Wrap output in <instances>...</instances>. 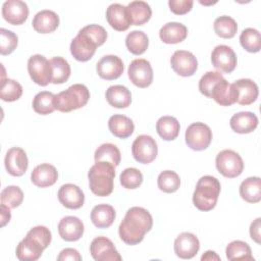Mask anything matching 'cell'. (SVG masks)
Listing matches in <instances>:
<instances>
[{"mask_svg": "<svg viewBox=\"0 0 261 261\" xmlns=\"http://www.w3.org/2000/svg\"><path fill=\"white\" fill-rule=\"evenodd\" d=\"M4 164L10 175L21 176L25 173L29 166L27 153L20 147H12L6 152Z\"/></svg>", "mask_w": 261, "mask_h": 261, "instance_id": "14", "label": "cell"}, {"mask_svg": "<svg viewBox=\"0 0 261 261\" xmlns=\"http://www.w3.org/2000/svg\"><path fill=\"white\" fill-rule=\"evenodd\" d=\"M214 31L217 36L223 39H231L238 31L237 21L227 15H222L214 20Z\"/></svg>", "mask_w": 261, "mask_h": 261, "instance_id": "39", "label": "cell"}, {"mask_svg": "<svg viewBox=\"0 0 261 261\" xmlns=\"http://www.w3.org/2000/svg\"><path fill=\"white\" fill-rule=\"evenodd\" d=\"M1 226H5L6 223L10 221L11 218V213H10V208L5 206L4 204H1Z\"/></svg>", "mask_w": 261, "mask_h": 261, "instance_id": "50", "label": "cell"}, {"mask_svg": "<svg viewBox=\"0 0 261 261\" xmlns=\"http://www.w3.org/2000/svg\"><path fill=\"white\" fill-rule=\"evenodd\" d=\"M106 19L110 27L118 32L126 31L130 23L126 6L119 3H112L106 10Z\"/></svg>", "mask_w": 261, "mask_h": 261, "instance_id": "21", "label": "cell"}, {"mask_svg": "<svg viewBox=\"0 0 261 261\" xmlns=\"http://www.w3.org/2000/svg\"><path fill=\"white\" fill-rule=\"evenodd\" d=\"M238 92L237 103L240 105H250L256 101L259 95L258 86L250 79H241L232 83Z\"/></svg>", "mask_w": 261, "mask_h": 261, "instance_id": "25", "label": "cell"}, {"mask_svg": "<svg viewBox=\"0 0 261 261\" xmlns=\"http://www.w3.org/2000/svg\"><path fill=\"white\" fill-rule=\"evenodd\" d=\"M153 226V218L150 212L143 207L129 208L118 227L120 239L127 245L141 243L145 233L150 231Z\"/></svg>", "mask_w": 261, "mask_h": 261, "instance_id": "1", "label": "cell"}, {"mask_svg": "<svg viewBox=\"0 0 261 261\" xmlns=\"http://www.w3.org/2000/svg\"><path fill=\"white\" fill-rule=\"evenodd\" d=\"M240 43L248 52H259L261 49V35L256 29L247 28L241 33Z\"/></svg>", "mask_w": 261, "mask_h": 261, "instance_id": "40", "label": "cell"}, {"mask_svg": "<svg viewBox=\"0 0 261 261\" xmlns=\"http://www.w3.org/2000/svg\"><path fill=\"white\" fill-rule=\"evenodd\" d=\"M28 71L33 82L39 86L45 87L51 83L52 67L50 60L41 54H35L29 58Z\"/></svg>", "mask_w": 261, "mask_h": 261, "instance_id": "8", "label": "cell"}, {"mask_svg": "<svg viewBox=\"0 0 261 261\" xmlns=\"http://www.w3.org/2000/svg\"><path fill=\"white\" fill-rule=\"evenodd\" d=\"M130 23L134 25H142L146 23L152 16V9L145 1H132L126 6Z\"/></svg>", "mask_w": 261, "mask_h": 261, "instance_id": "31", "label": "cell"}, {"mask_svg": "<svg viewBox=\"0 0 261 261\" xmlns=\"http://www.w3.org/2000/svg\"><path fill=\"white\" fill-rule=\"evenodd\" d=\"M186 143L195 151H202L209 147L212 141V130L203 122H194L186 130Z\"/></svg>", "mask_w": 261, "mask_h": 261, "instance_id": "7", "label": "cell"}, {"mask_svg": "<svg viewBox=\"0 0 261 261\" xmlns=\"http://www.w3.org/2000/svg\"><path fill=\"white\" fill-rule=\"evenodd\" d=\"M157 185L159 190L164 193H174L180 186V178L175 171L164 170L158 175Z\"/></svg>", "mask_w": 261, "mask_h": 261, "instance_id": "42", "label": "cell"}, {"mask_svg": "<svg viewBox=\"0 0 261 261\" xmlns=\"http://www.w3.org/2000/svg\"><path fill=\"white\" fill-rule=\"evenodd\" d=\"M45 247L33 236L27 233L25 238L19 242L16 247V257L20 261H36L38 260Z\"/></svg>", "mask_w": 261, "mask_h": 261, "instance_id": "18", "label": "cell"}, {"mask_svg": "<svg viewBox=\"0 0 261 261\" xmlns=\"http://www.w3.org/2000/svg\"><path fill=\"white\" fill-rule=\"evenodd\" d=\"M231 129L238 134H249L258 125V117L250 111H242L233 114L229 120Z\"/></svg>", "mask_w": 261, "mask_h": 261, "instance_id": "26", "label": "cell"}, {"mask_svg": "<svg viewBox=\"0 0 261 261\" xmlns=\"http://www.w3.org/2000/svg\"><path fill=\"white\" fill-rule=\"evenodd\" d=\"M223 79L219 71H207L199 81V91L204 96L210 98L214 86Z\"/></svg>", "mask_w": 261, "mask_h": 261, "instance_id": "45", "label": "cell"}, {"mask_svg": "<svg viewBox=\"0 0 261 261\" xmlns=\"http://www.w3.org/2000/svg\"><path fill=\"white\" fill-rule=\"evenodd\" d=\"M115 166L109 162L97 161L89 170V186L93 194L106 197L113 191Z\"/></svg>", "mask_w": 261, "mask_h": 261, "instance_id": "3", "label": "cell"}, {"mask_svg": "<svg viewBox=\"0 0 261 261\" xmlns=\"http://www.w3.org/2000/svg\"><path fill=\"white\" fill-rule=\"evenodd\" d=\"M109 105L115 108H126L132 103L130 91L122 85L110 86L105 93Z\"/></svg>", "mask_w": 261, "mask_h": 261, "instance_id": "28", "label": "cell"}, {"mask_svg": "<svg viewBox=\"0 0 261 261\" xmlns=\"http://www.w3.org/2000/svg\"><path fill=\"white\" fill-rule=\"evenodd\" d=\"M2 16L12 25L22 24L29 16L28 4L20 0H7L2 5Z\"/></svg>", "mask_w": 261, "mask_h": 261, "instance_id": "15", "label": "cell"}, {"mask_svg": "<svg viewBox=\"0 0 261 261\" xmlns=\"http://www.w3.org/2000/svg\"><path fill=\"white\" fill-rule=\"evenodd\" d=\"M240 195L248 203H258L261 200V179L259 176H250L242 181Z\"/></svg>", "mask_w": 261, "mask_h": 261, "instance_id": "32", "label": "cell"}, {"mask_svg": "<svg viewBox=\"0 0 261 261\" xmlns=\"http://www.w3.org/2000/svg\"><path fill=\"white\" fill-rule=\"evenodd\" d=\"M107 39L106 30L99 24H89L84 27L70 43V53L77 61L86 62L90 60L96 48L103 45Z\"/></svg>", "mask_w": 261, "mask_h": 261, "instance_id": "2", "label": "cell"}, {"mask_svg": "<svg viewBox=\"0 0 261 261\" xmlns=\"http://www.w3.org/2000/svg\"><path fill=\"white\" fill-rule=\"evenodd\" d=\"M216 168L225 177L233 178L239 176L244 170L242 157L230 149L220 151L216 156Z\"/></svg>", "mask_w": 261, "mask_h": 261, "instance_id": "6", "label": "cell"}, {"mask_svg": "<svg viewBox=\"0 0 261 261\" xmlns=\"http://www.w3.org/2000/svg\"><path fill=\"white\" fill-rule=\"evenodd\" d=\"M130 82L139 88H147L153 82V69L150 62L144 58L134 59L127 68Z\"/></svg>", "mask_w": 261, "mask_h": 261, "instance_id": "10", "label": "cell"}, {"mask_svg": "<svg viewBox=\"0 0 261 261\" xmlns=\"http://www.w3.org/2000/svg\"><path fill=\"white\" fill-rule=\"evenodd\" d=\"M94 158L95 162L105 161L113 164L114 166H118L121 160V154L119 149L114 144L104 143L96 149Z\"/></svg>", "mask_w": 261, "mask_h": 261, "instance_id": "34", "label": "cell"}, {"mask_svg": "<svg viewBox=\"0 0 261 261\" xmlns=\"http://www.w3.org/2000/svg\"><path fill=\"white\" fill-rule=\"evenodd\" d=\"M52 67V84H63L65 83L70 75L71 69L70 65L66 59L60 56H56L50 59Z\"/></svg>", "mask_w": 261, "mask_h": 261, "instance_id": "36", "label": "cell"}, {"mask_svg": "<svg viewBox=\"0 0 261 261\" xmlns=\"http://www.w3.org/2000/svg\"><path fill=\"white\" fill-rule=\"evenodd\" d=\"M57 260L58 261H66V260L81 261L82 256L77 250H75L73 248H66V249H63L59 253V255L57 256Z\"/></svg>", "mask_w": 261, "mask_h": 261, "instance_id": "48", "label": "cell"}, {"mask_svg": "<svg viewBox=\"0 0 261 261\" xmlns=\"http://www.w3.org/2000/svg\"><path fill=\"white\" fill-rule=\"evenodd\" d=\"M32 24L36 32L40 34H49L58 28L59 16L52 10L44 9L34 16Z\"/></svg>", "mask_w": 261, "mask_h": 261, "instance_id": "24", "label": "cell"}, {"mask_svg": "<svg viewBox=\"0 0 261 261\" xmlns=\"http://www.w3.org/2000/svg\"><path fill=\"white\" fill-rule=\"evenodd\" d=\"M90 99L89 89L83 84H74L67 90L62 91L54 97L55 110L70 112L84 107Z\"/></svg>", "mask_w": 261, "mask_h": 261, "instance_id": "5", "label": "cell"}, {"mask_svg": "<svg viewBox=\"0 0 261 261\" xmlns=\"http://www.w3.org/2000/svg\"><path fill=\"white\" fill-rule=\"evenodd\" d=\"M123 68L122 60L116 55H105L96 65L98 75L107 81L118 79L122 74Z\"/></svg>", "mask_w": 261, "mask_h": 261, "instance_id": "16", "label": "cell"}, {"mask_svg": "<svg viewBox=\"0 0 261 261\" xmlns=\"http://www.w3.org/2000/svg\"><path fill=\"white\" fill-rule=\"evenodd\" d=\"M211 62L219 72L230 73L237 66V55L229 46L218 45L211 53Z\"/></svg>", "mask_w": 261, "mask_h": 261, "instance_id": "12", "label": "cell"}, {"mask_svg": "<svg viewBox=\"0 0 261 261\" xmlns=\"http://www.w3.org/2000/svg\"><path fill=\"white\" fill-rule=\"evenodd\" d=\"M54 97L55 95L48 91L39 92L33 100V109L36 113L41 115H47L55 110L54 107Z\"/></svg>", "mask_w": 261, "mask_h": 261, "instance_id": "38", "label": "cell"}, {"mask_svg": "<svg viewBox=\"0 0 261 261\" xmlns=\"http://www.w3.org/2000/svg\"><path fill=\"white\" fill-rule=\"evenodd\" d=\"M108 127L112 135L120 139L128 138L135 130L133 120L122 114H114L108 120Z\"/></svg>", "mask_w": 261, "mask_h": 261, "instance_id": "29", "label": "cell"}, {"mask_svg": "<svg viewBox=\"0 0 261 261\" xmlns=\"http://www.w3.org/2000/svg\"><path fill=\"white\" fill-rule=\"evenodd\" d=\"M170 64L172 69L181 76H191L198 68L197 58L192 52L186 50L175 51L170 58Z\"/></svg>", "mask_w": 261, "mask_h": 261, "instance_id": "13", "label": "cell"}, {"mask_svg": "<svg viewBox=\"0 0 261 261\" xmlns=\"http://www.w3.org/2000/svg\"><path fill=\"white\" fill-rule=\"evenodd\" d=\"M18 38L12 31L0 29V53L1 55L11 54L17 47Z\"/></svg>", "mask_w": 261, "mask_h": 261, "instance_id": "46", "label": "cell"}, {"mask_svg": "<svg viewBox=\"0 0 261 261\" xmlns=\"http://www.w3.org/2000/svg\"><path fill=\"white\" fill-rule=\"evenodd\" d=\"M228 260H254L250 246L240 240L230 242L225 249Z\"/></svg>", "mask_w": 261, "mask_h": 261, "instance_id": "37", "label": "cell"}, {"mask_svg": "<svg viewBox=\"0 0 261 261\" xmlns=\"http://www.w3.org/2000/svg\"><path fill=\"white\" fill-rule=\"evenodd\" d=\"M260 226H261V218H256L250 225V236L251 239L256 242L257 244L261 243V237H260Z\"/></svg>", "mask_w": 261, "mask_h": 261, "instance_id": "49", "label": "cell"}, {"mask_svg": "<svg viewBox=\"0 0 261 261\" xmlns=\"http://www.w3.org/2000/svg\"><path fill=\"white\" fill-rule=\"evenodd\" d=\"M59 202L68 209H80L85 203V194L76 185L65 184L58 191Z\"/></svg>", "mask_w": 261, "mask_h": 261, "instance_id": "19", "label": "cell"}, {"mask_svg": "<svg viewBox=\"0 0 261 261\" xmlns=\"http://www.w3.org/2000/svg\"><path fill=\"white\" fill-rule=\"evenodd\" d=\"M119 180L123 188L128 190H134L139 188L142 185L143 174L139 169L135 167H128V168H125L120 173Z\"/></svg>", "mask_w": 261, "mask_h": 261, "instance_id": "44", "label": "cell"}, {"mask_svg": "<svg viewBox=\"0 0 261 261\" xmlns=\"http://www.w3.org/2000/svg\"><path fill=\"white\" fill-rule=\"evenodd\" d=\"M132 153L135 160L139 163H151L155 160L158 153L157 143L151 136L140 135L133 142Z\"/></svg>", "mask_w": 261, "mask_h": 261, "instance_id": "9", "label": "cell"}, {"mask_svg": "<svg viewBox=\"0 0 261 261\" xmlns=\"http://www.w3.org/2000/svg\"><path fill=\"white\" fill-rule=\"evenodd\" d=\"M188 35V29L180 22H167L159 31V37L165 44H177L182 42Z\"/></svg>", "mask_w": 261, "mask_h": 261, "instance_id": "27", "label": "cell"}, {"mask_svg": "<svg viewBox=\"0 0 261 261\" xmlns=\"http://www.w3.org/2000/svg\"><path fill=\"white\" fill-rule=\"evenodd\" d=\"M22 95L21 85L11 79H1L0 97L3 101L13 102L18 100Z\"/></svg>", "mask_w": 261, "mask_h": 261, "instance_id": "41", "label": "cell"}, {"mask_svg": "<svg viewBox=\"0 0 261 261\" xmlns=\"http://www.w3.org/2000/svg\"><path fill=\"white\" fill-rule=\"evenodd\" d=\"M0 198L1 204H4L10 209H13L22 203L23 193L17 186H8L2 190Z\"/></svg>", "mask_w": 261, "mask_h": 261, "instance_id": "43", "label": "cell"}, {"mask_svg": "<svg viewBox=\"0 0 261 261\" xmlns=\"http://www.w3.org/2000/svg\"><path fill=\"white\" fill-rule=\"evenodd\" d=\"M58 178L56 168L49 163L37 165L31 174L32 182L39 188H48L53 186Z\"/></svg>", "mask_w": 261, "mask_h": 261, "instance_id": "22", "label": "cell"}, {"mask_svg": "<svg viewBox=\"0 0 261 261\" xmlns=\"http://www.w3.org/2000/svg\"><path fill=\"white\" fill-rule=\"evenodd\" d=\"M90 253L96 261H120L121 256L114 244L106 237L95 238L90 245Z\"/></svg>", "mask_w": 261, "mask_h": 261, "instance_id": "11", "label": "cell"}, {"mask_svg": "<svg viewBox=\"0 0 261 261\" xmlns=\"http://www.w3.org/2000/svg\"><path fill=\"white\" fill-rule=\"evenodd\" d=\"M220 189V182L216 177L211 175L202 176L198 180L193 194L195 207L200 211L212 210L217 204Z\"/></svg>", "mask_w": 261, "mask_h": 261, "instance_id": "4", "label": "cell"}, {"mask_svg": "<svg viewBox=\"0 0 261 261\" xmlns=\"http://www.w3.org/2000/svg\"><path fill=\"white\" fill-rule=\"evenodd\" d=\"M201 260L202 261H204V260H209V261H211V260H220V257L214 252V251H206L204 254H203V256L201 257Z\"/></svg>", "mask_w": 261, "mask_h": 261, "instance_id": "51", "label": "cell"}, {"mask_svg": "<svg viewBox=\"0 0 261 261\" xmlns=\"http://www.w3.org/2000/svg\"><path fill=\"white\" fill-rule=\"evenodd\" d=\"M84 223L75 216H65L58 223V232L66 242L79 241L84 234Z\"/></svg>", "mask_w": 261, "mask_h": 261, "instance_id": "20", "label": "cell"}, {"mask_svg": "<svg viewBox=\"0 0 261 261\" xmlns=\"http://www.w3.org/2000/svg\"><path fill=\"white\" fill-rule=\"evenodd\" d=\"M174 253L181 259L193 258L200 249L198 238L192 232H181L174 240Z\"/></svg>", "mask_w": 261, "mask_h": 261, "instance_id": "17", "label": "cell"}, {"mask_svg": "<svg viewBox=\"0 0 261 261\" xmlns=\"http://www.w3.org/2000/svg\"><path fill=\"white\" fill-rule=\"evenodd\" d=\"M193 0H169L168 5L170 10L177 15H182L191 11L193 7Z\"/></svg>", "mask_w": 261, "mask_h": 261, "instance_id": "47", "label": "cell"}, {"mask_svg": "<svg viewBox=\"0 0 261 261\" xmlns=\"http://www.w3.org/2000/svg\"><path fill=\"white\" fill-rule=\"evenodd\" d=\"M179 122L173 116H162L156 122V130L165 141H172L176 139L179 134Z\"/></svg>", "mask_w": 261, "mask_h": 261, "instance_id": "33", "label": "cell"}, {"mask_svg": "<svg viewBox=\"0 0 261 261\" xmlns=\"http://www.w3.org/2000/svg\"><path fill=\"white\" fill-rule=\"evenodd\" d=\"M115 219V210L109 204H98L91 211V220L98 228H107Z\"/></svg>", "mask_w": 261, "mask_h": 261, "instance_id": "30", "label": "cell"}, {"mask_svg": "<svg viewBox=\"0 0 261 261\" xmlns=\"http://www.w3.org/2000/svg\"><path fill=\"white\" fill-rule=\"evenodd\" d=\"M125 46L130 53L141 55L149 46L148 36L142 31H133L125 38Z\"/></svg>", "mask_w": 261, "mask_h": 261, "instance_id": "35", "label": "cell"}, {"mask_svg": "<svg viewBox=\"0 0 261 261\" xmlns=\"http://www.w3.org/2000/svg\"><path fill=\"white\" fill-rule=\"evenodd\" d=\"M210 98L221 106H230L237 103L238 92L233 84H229L223 79L214 86Z\"/></svg>", "mask_w": 261, "mask_h": 261, "instance_id": "23", "label": "cell"}]
</instances>
